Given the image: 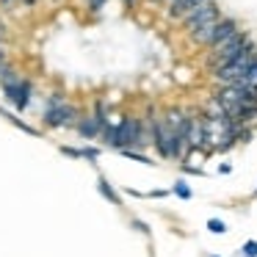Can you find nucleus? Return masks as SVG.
I'll use <instances>...</instances> for the list:
<instances>
[{
	"label": "nucleus",
	"instance_id": "nucleus-1",
	"mask_svg": "<svg viewBox=\"0 0 257 257\" xmlns=\"http://www.w3.org/2000/svg\"><path fill=\"white\" fill-rule=\"evenodd\" d=\"M249 47H254V42H251V36L246 34V31H240V34H235L232 39H227L224 45L213 47V53L207 56V61H210L213 69L218 67H227V64H232L235 58H240Z\"/></svg>",
	"mask_w": 257,
	"mask_h": 257
},
{
	"label": "nucleus",
	"instance_id": "nucleus-2",
	"mask_svg": "<svg viewBox=\"0 0 257 257\" xmlns=\"http://www.w3.org/2000/svg\"><path fill=\"white\" fill-rule=\"evenodd\" d=\"M254 61H257V47H249V50H246L240 58H235L232 64L213 69V80H216L218 86H235L246 72H249V67H251Z\"/></svg>",
	"mask_w": 257,
	"mask_h": 257
},
{
	"label": "nucleus",
	"instance_id": "nucleus-3",
	"mask_svg": "<svg viewBox=\"0 0 257 257\" xmlns=\"http://www.w3.org/2000/svg\"><path fill=\"white\" fill-rule=\"evenodd\" d=\"M218 20H221V9H218L213 0H207V3H202V6H196L194 12L185 14L183 23H185V28H188V34L194 36L196 31L207 28V25H216Z\"/></svg>",
	"mask_w": 257,
	"mask_h": 257
},
{
	"label": "nucleus",
	"instance_id": "nucleus-4",
	"mask_svg": "<svg viewBox=\"0 0 257 257\" xmlns=\"http://www.w3.org/2000/svg\"><path fill=\"white\" fill-rule=\"evenodd\" d=\"M75 119H78L75 108H72V105H67V100H64L61 94H53L50 100H47L45 122L50 124V127H72Z\"/></svg>",
	"mask_w": 257,
	"mask_h": 257
},
{
	"label": "nucleus",
	"instance_id": "nucleus-5",
	"mask_svg": "<svg viewBox=\"0 0 257 257\" xmlns=\"http://www.w3.org/2000/svg\"><path fill=\"white\" fill-rule=\"evenodd\" d=\"M3 94H6V100L12 102L17 111H23V108H28V102H31V86H28V80H14V83H6L3 86Z\"/></svg>",
	"mask_w": 257,
	"mask_h": 257
},
{
	"label": "nucleus",
	"instance_id": "nucleus-6",
	"mask_svg": "<svg viewBox=\"0 0 257 257\" xmlns=\"http://www.w3.org/2000/svg\"><path fill=\"white\" fill-rule=\"evenodd\" d=\"M235 34H240L238 20H232V17H221V20L216 23V28H213V36H210V50H213V47H218V45H224L227 39H232Z\"/></svg>",
	"mask_w": 257,
	"mask_h": 257
},
{
	"label": "nucleus",
	"instance_id": "nucleus-7",
	"mask_svg": "<svg viewBox=\"0 0 257 257\" xmlns=\"http://www.w3.org/2000/svg\"><path fill=\"white\" fill-rule=\"evenodd\" d=\"M202 3H207V0H172L169 3V14L177 20H183L188 12H194L196 6H202Z\"/></svg>",
	"mask_w": 257,
	"mask_h": 257
},
{
	"label": "nucleus",
	"instance_id": "nucleus-8",
	"mask_svg": "<svg viewBox=\"0 0 257 257\" xmlns=\"http://www.w3.org/2000/svg\"><path fill=\"white\" fill-rule=\"evenodd\" d=\"M100 194H102V196H105V199H108V202H113V205H116V207H119V205H122V199H119V194H116V191H113V188H111V183H108V180H105V177H100Z\"/></svg>",
	"mask_w": 257,
	"mask_h": 257
},
{
	"label": "nucleus",
	"instance_id": "nucleus-9",
	"mask_svg": "<svg viewBox=\"0 0 257 257\" xmlns=\"http://www.w3.org/2000/svg\"><path fill=\"white\" fill-rule=\"evenodd\" d=\"M172 194L180 196V199H191V196H194V191H191V185L185 183V180H177V183H174V188H172Z\"/></svg>",
	"mask_w": 257,
	"mask_h": 257
},
{
	"label": "nucleus",
	"instance_id": "nucleus-10",
	"mask_svg": "<svg viewBox=\"0 0 257 257\" xmlns=\"http://www.w3.org/2000/svg\"><path fill=\"white\" fill-rule=\"evenodd\" d=\"M207 229H210L213 235H224L227 232V224H224L221 218H207Z\"/></svg>",
	"mask_w": 257,
	"mask_h": 257
},
{
	"label": "nucleus",
	"instance_id": "nucleus-11",
	"mask_svg": "<svg viewBox=\"0 0 257 257\" xmlns=\"http://www.w3.org/2000/svg\"><path fill=\"white\" fill-rule=\"evenodd\" d=\"M240 257H257V240H246L240 246Z\"/></svg>",
	"mask_w": 257,
	"mask_h": 257
},
{
	"label": "nucleus",
	"instance_id": "nucleus-12",
	"mask_svg": "<svg viewBox=\"0 0 257 257\" xmlns=\"http://www.w3.org/2000/svg\"><path fill=\"white\" fill-rule=\"evenodd\" d=\"M80 155H83V158H89V161H97L100 150H89V147H86V150H80Z\"/></svg>",
	"mask_w": 257,
	"mask_h": 257
},
{
	"label": "nucleus",
	"instance_id": "nucleus-13",
	"mask_svg": "<svg viewBox=\"0 0 257 257\" xmlns=\"http://www.w3.org/2000/svg\"><path fill=\"white\" fill-rule=\"evenodd\" d=\"M232 172V166H229V163H221V166H218V174H229Z\"/></svg>",
	"mask_w": 257,
	"mask_h": 257
},
{
	"label": "nucleus",
	"instance_id": "nucleus-14",
	"mask_svg": "<svg viewBox=\"0 0 257 257\" xmlns=\"http://www.w3.org/2000/svg\"><path fill=\"white\" fill-rule=\"evenodd\" d=\"M133 227H136V229H141V232H150V227H147L144 221H133Z\"/></svg>",
	"mask_w": 257,
	"mask_h": 257
},
{
	"label": "nucleus",
	"instance_id": "nucleus-15",
	"mask_svg": "<svg viewBox=\"0 0 257 257\" xmlns=\"http://www.w3.org/2000/svg\"><path fill=\"white\" fill-rule=\"evenodd\" d=\"M91 3V9H102V3H105V0H89Z\"/></svg>",
	"mask_w": 257,
	"mask_h": 257
},
{
	"label": "nucleus",
	"instance_id": "nucleus-16",
	"mask_svg": "<svg viewBox=\"0 0 257 257\" xmlns=\"http://www.w3.org/2000/svg\"><path fill=\"white\" fill-rule=\"evenodd\" d=\"M210 257H218V254H210Z\"/></svg>",
	"mask_w": 257,
	"mask_h": 257
},
{
	"label": "nucleus",
	"instance_id": "nucleus-17",
	"mask_svg": "<svg viewBox=\"0 0 257 257\" xmlns=\"http://www.w3.org/2000/svg\"><path fill=\"white\" fill-rule=\"evenodd\" d=\"M169 3H172V0H169Z\"/></svg>",
	"mask_w": 257,
	"mask_h": 257
},
{
	"label": "nucleus",
	"instance_id": "nucleus-18",
	"mask_svg": "<svg viewBox=\"0 0 257 257\" xmlns=\"http://www.w3.org/2000/svg\"><path fill=\"white\" fill-rule=\"evenodd\" d=\"M254 194H257V191H254Z\"/></svg>",
	"mask_w": 257,
	"mask_h": 257
}]
</instances>
